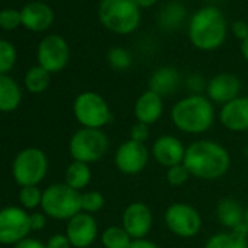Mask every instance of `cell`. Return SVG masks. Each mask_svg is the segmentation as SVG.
Here are the masks:
<instances>
[{
	"mask_svg": "<svg viewBox=\"0 0 248 248\" xmlns=\"http://www.w3.org/2000/svg\"><path fill=\"white\" fill-rule=\"evenodd\" d=\"M130 139L139 143H145L149 139V126L143 123H136L130 130Z\"/></svg>",
	"mask_w": 248,
	"mask_h": 248,
	"instance_id": "e575fe53",
	"label": "cell"
},
{
	"mask_svg": "<svg viewBox=\"0 0 248 248\" xmlns=\"http://www.w3.org/2000/svg\"><path fill=\"white\" fill-rule=\"evenodd\" d=\"M109 142L101 129L82 127L73 133L69 142V152L75 161L91 164L99 161L108 151Z\"/></svg>",
	"mask_w": 248,
	"mask_h": 248,
	"instance_id": "52a82bcc",
	"label": "cell"
},
{
	"mask_svg": "<svg viewBox=\"0 0 248 248\" xmlns=\"http://www.w3.org/2000/svg\"><path fill=\"white\" fill-rule=\"evenodd\" d=\"M232 34L241 41H244L248 37V24L245 21H235L232 24Z\"/></svg>",
	"mask_w": 248,
	"mask_h": 248,
	"instance_id": "8d00e7d4",
	"label": "cell"
},
{
	"mask_svg": "<svg viewBox=\"0 0 248 248\" xmlns=\"http://www.w3.org/2000/svg\"><path fill=\"white\" fill-rule=\"evenodd\" d=\"M226 32L225 16L215 6L199 9L188 24V38L191 44L202 51L219 48L226 38Z\"/></svg>",
	"mask_w": 248,
	"mask_h": 248,
	"instance_id": "3957f363",
	"label": "cell"
},
{
	"mask_svg": "<svg viewBox=\"0 0 248 248\" xmlns=\"http://www.w3.org/2000/svg\"><path fill=\"white\" fill-rule=\"evenodd\" d=\"M123 228L130 235V238L135 239H143L154 223V215L148 204L142 202H133L130 203L123 212Z\"/></svg>",
	"mask_w": 248,
	"mask_h": 248,
	"instance_id": "4fadbf2b",
	"label": "cell"
},
{
	"mask_svg": "<svg viewBox=\"0 0 248 248\" xmlns=\"http://www.w3.org/2000/svg\"><path fill=\"white\" fill-rule=\"evenodd\" d=\"M186 149L187 148H184L183 142L178 138L172 135H164L154 142L152 156L159 165L168 170L174 165L183 164L186 156Z\"/></svg>",
	"mask_w": 248,
	"mask_h": 248,
	"instance_id": "9a60e30c",
	"label": "cell"
},
{
	"mask_svg": "<svg viewBox=\"0 0 248 248\" xmlns=\"http://www.w3.org/2000/svg\"><path fill=\"white\" fill-rule=\"evenodd\" d=\"M186 83H187V89L191 92V95H202V92L207 89V80L200 73H191L187 78Z\"/></svg>",
	"mask_w": 248,
	"mask_h": 248,
	"instance_id": "836d02e7",
	"label": "cell"
},
{
	"mask_svg": "<svg viewBox=\"0 0 248 248\" xmlns=\"http://www.w3.org/2000/svg\"><path fill=\"white\" fill-rule=\"evenodd\" d=\"M69 44L63 37L56 34L43 38L37 50L38 66H41L50 73H57L63 70L69 63Z\"/></svg>",
	"mask_w": 248,
	"mask_h": 248,
	"instance_id": "8fae6325",
	"label": "cell"
},
{
	"mask_svg": "<svg viewBox=\"0 0 248 248\" xmlns=\"http://www.w3.org/2000/svg\"><path fill=\"white\" fill-rule=\"evenodd\" d=\"M190 177L191 175H190L188 170L184 167V164H178V165H174L167 170V181L174 187H180V186L186 184Z\"/></svg>",
	"mask_w": 248,
	"mask_h": 248,
	"instance_id": "d6a6232c",
	"label": "cell"
},
{
	"mask_svg": "<svg viewBox=\"0 0 248 248\" xmlns=\"http://www.w3.org/2000/svg\"><path fill=\"white\" fill-rule=\"evenodd\" d=\"M216 216L222 226L228 228L229 231H233L238 226L244 225L245 209L238 200L225 197L216 206Z\"/></svg>",
	"mask_w": 248,
	"mask_h": 248,
	"instance_id": "44dd1931",
	"label": "cell"
},
{
	"mask_svg": "<svg viewBox=\"0 0 248 248\" xmlns=\"http://www.w3.org/2000/svg\"><path fill=\"white\" fill-rule=\"evenodd\" d=\"M164 112V98L148 89L143 92L135 104V117L138 123H143L146 126L155 124Z\"/></svg>",
	"mask_w": 248,
	"mask_h": 248,
	"instance_id": "d6986e66",
	"label": "cell"
},
{
	"mask_svg": "<svg viewBox=\"0 0 248 248\" xmlns=\"http://www.w3.org/2000/svg\"><path fill=\"white\" fill-rule=\"evenodd\" d=\"M222 126L233 133H244L248 130V96H238L231 102L222 105L219 111Z\"/></svg>",
	"mask_w": 248,
	"mask_h": 248,
	"instance_id": "2e32d148",
	"label": "cell"
},
{
	"mask_svg": "<svg viewBox=\"0 0 248 248\" xmlns=\"http://www.w3.org/2000/svg\"><path fill=\"white\" fill-rule=\"evenodd\" d=\"M244 225H245V228H247V231H248V207L245 209V217H244Z\"/></svg>",
	"mask_w": 248,
	"mask_h": 248,
	"instance_id": "7bdbcfd3",
	"label": "cell"
},
{
	"mask_svg": "<svg viewBox=\"0 0 248 248\" xmlns=\"http://www.w3.org/2000/svg\"><path fill=\"white\" fill-rule=\"evenodd\" d=\"M204 248H248V231L241 225L233 231L217 232L207 239Z\"/></svg>",
	"mask_w": 248,
	"mask_h": 248,
	"instance_id": "7402d4cb",
	"label": "cell"
},
{
	"mask_svg": "<svg viewBox=\"0 0 248 248\" xmlns=\"http://www.w3.org/2000/svg\"><path fill=\"white\" fill-rule=\"evenodd\" d=\"M129 248H159V247H158L155 242H152V241L143 238V239H135V241L130 244Z\"/></svg>",
	"mask_w": 248,
	"mask_h": 248,
	"instance_id": "ab89813d",
	"label": "cell"
},
{
	"mask_svg": "<svg viewBox=\"0 0 248 248\" xmlns=\"http://www.w3.org/2000/svg\"><path fill=\"white\" fill-rule=\"evenodd\" d=\"M73 114L80 126L86 129H102L112 117L104 96L92 91H85L76 96Z\"/></svg>",
	"mask_w": 248,
	"mask_h": 248,
	"instance_id": "8992f818",
	"label": "cell"
},
{
	"mask_svg": "<svg viewBox=\"0 0 248 248\" xmlns=\"http://www.w3.org/2000/svg\"><path fill=\"white\" fill-rule=\"evenodd\" d=\"M47 248H70L72 244L66 233H56L47 241Z\"/></svg>",
	"mask_w": 248,
	"mask_h": 248,
	"instance_id": "d590c367",
	"label": "cell"
},
{
	"mask_svg": "<svg viewBox=\"0 0 248 248\" xmlns=\"http://www.w3.org/2000/svg\"><path fill=\"white\" fill-rule=\"evenodd\" d=\"M186 16H187V12L181 3L170 2L161 9L158 15V24L164 31H175L183 25Z\"/></svg>",
	"mask_w": 248,
	"mask_h": 248,
	"instance_id": "cb8c5ba5",
	"label": "cell"
},
{
	"mask_svg": "<svg viewBox=\"0 0 248 248\" xmlns=\"http://www.w3.org/2000/svg\"><path fill=\"white\" fill-rule=\"evenodd\" d=\"M241 53H242V57L248 62V37L241 43Z\"/></svg>",
	"mask_w": 248,
	"mask_h": 248,
	"instance_id": "b9f144b4",
	"label": "cell"
},
{
	"mask_svg": "<svg viewBox=\"0 0 248 248\" xmlns=\"http://www.w3.org/2000/svg\"><path fill=\"white\" fill-rule=\"evenodd\" d=\"M19 25H22V18H21V11L8 8L0 11V27L6 31H14Z\"/></svg>",
	"mask_w": 248,
	"mask_h": 248,
	"instance_id": "1f68e13d",
	"label": "cell"
},
{
	"mask_svg": "<svg viewBox=\"0 0 248 248\" xmlns=\"http://www.w3.org/2000/svg\"><path fill=\"white\" fill-rule=\"evenodd\" d=\"M241 92V80L232 73H219L207 82V98L216 104H228L238 98Z\"/></svg>",
	"mask_w": 248,
	"mask_h": 248,
	"instance_id": "e0dca14e",
	"label": "cell"
},
{
	"mask_svg": "<svg viewBox=\"0 0 248 248\" xmlns=\"http://www.w3.org/2000/svg\"><path fill=\"white\" fill-rule=\"evenodd\" d=\"M82 194L70 188L64 183L53 184L43 191L41 209L43 212L59 220H69L82 212Z\"/></svg>",
	"mask_w": 248,
	"mask_h": 248,
	"instance_id": "5b68a950",
	"label": "cell"
},
{
	"mask_svg": "<svg viewBox=\"0 0 248 248\" xmlns=\"http://www.w3.org/2000/svg\"><path fill=\"white\" fill-rule=\"evenodd\" d=\"M171 120L183 133L202 135L213 126L215 108L207 96L188 95L174 104Z\"/></svg>",
	"mask_w": 248,
	"mask_h": 248,
	"instance_id": "7a4b0ae2",
	"label": "cell"
},
{
	"mask_svg": "<svg viewBox=\"0 0 248 248\" xmlns=\"http://www.w3.org/2000/svg\"><path fill=\"white\" fill-rule=\"evenodd\" d=\"M41 200L43 191L38 188V186H27L19 191V202L25 209H35L37 206H41Z\"/></svg>",
	"mask_w": 248,
	"mask_h": 248,
	"instance_id": "f546056e",
	"label": "cell"
},
{
	"mask_svg": "<svg viewBox=\"0 0 248 248\" xmlns=\"http://www.w3.org/2000/svg\"><path fill=\"white\" fill-rule=\"evenodd\" d=\"M30 231H32L30 215L24 209L9 206L0 210V244L16 245L28 238Z\"/></svg>",
	"mask_w": 248,
	"mask_h": 248,
	"instance_id": "30bf717a",
	"label": "cell"
},
{
	"mask_svg": "<svg viewBox=\"0 0 248 248\" xmlns=\"http://www.w3.org/2000/svg\"><path fill=\"white\" fill-rule=\"evenodd\" d=\"M47 171L48 159L38 148H27L21 151L12 164L14 178L21 187L38 186L47 175Z\"/></svg>",
	"mask_w": 248,
	"mask_h": 248,
	"instance_id": "ba28073f",
	"label": "cell"
},
{
	"mask_svg": "<svg viewBox=\"0 0 248 248\" xmlns=\"http://www.w3.org/2000/svg\"><path fill=\"white\" fill-rule=\"evenodd\" d=\"M98 16L108 31L127 35L136 31L140 24V8L136 0H101Z\"/></svg>",
	"mask_w": 248,
	"mask_h": 248,
	"instance_id": "277c9868",
	"label": "cell"
},
{
	"mask_svg": "<svg viewBox=\"0 0 248 248\" xmlns=\"http://www.w3.org/2000/svg\"><path fill=\"white\" fill-rule=\"evenodd\" d=\"M80 204H82V212L93 215L104 207L105 199L99 191H86L80 197Z\"/></svg>",
	"mask_w": 248,
	"mask_h": 248,
	"instance_id": "4dcf8cb0",
	"label": "cell"
},
{
	"mask_svg": "<svg viewBox=\"0 0 248 248\" xmlns=\"http://www.w3.org/2000/svg\"><path fill=\"white\" fill-rule=\"evenodd\" d=\"M30 222H31L32 231H41L46 226V213L35 212V213L30 215Z\"/></svg>",
	"mask_w": 248,
	"mask_h": 248,
	"instance_id": "74e56055",
	"label": "cell"
},
{
	"mask_svg": "<svg viewBox=\"0 0 248 248\" xmlns=\"http://www.w3.org/2000/svg\"><path fill=\"white\" fill-rule=\"evenodd\" d=\"M136 3L139 5V8H152L155 3H156V0H136Z\"/></svg>",
	"mask_w": 248,
	"mask_h": 248,
	"instance_id": "60d3db41",
	"label": "cell"
},
{
	"mask_svg": "<svg viewBox=\"0 0 248 248\" xmlns=\"http://www.w3.org/2000/svg\"><path fill=\"white\" fill-rule=\"evenodd\" d=\"M22 25L32 31L41 32L48 30L54 22V12L53 9L43 2H31L21 9Z\"/></svg>",
	"mask_w": 248,
	"mask_h": 248,
	"instance_id": "ac0fdd59",
	"label": "cell"
},
{
	"mask_svg": "<svg viewBox=\"0 0 248 248\" xmlns=\"http://www.w3.org/2000/svg\"><path fill=\"white\" fill-rule=\"evenodd\" d=\"M22 99L19 85L8 75H0V111H15Z\"/></svg>",
	"mask_w": 248,
	"mask_h": 248,
	"instance_id": "603a6c76",
	"label": "cell"
},
{
	"mask_svg": "<svg viewBox=\"0 0 248 248\" xmlns=\"http://www.w3.org/2000/svg\"><path fill=\"white\" fill-rule=\"evenodd\" d=\"M107 62L114 70H127L132 66V56L123 47H112L107 54Z\"/></svg>",
	"mask_w": 248,
	"mask_h": 248,
	"instance_id": "83f0119b",
	"label": "cell"
},
{
	"mask_svg": "<svg viewBox=\"0 0 248 248\" xmlns=\"http://www.w3.org/2000/svg\"><path fill=\"white\" fill-rule=\"evenodd\" d=\"M104 248H129L133 239L123 226H108L101 233Z\"/></svg>",
	"mask_w": 248,
	"mask_h": 248,
	"instance_id": "484cf974",
	"label": "cell"
},
{
	"mask_svg": "<svg viewBox=\"0 0 248 248\" xmlns=\"http://www.w3.org/2000/svg\"><path fill=\"white\" fill-rule=\"evenodd\" d=\"M167 228L180 238H193L202 229V216L187 203L171 204L164 215Z\"/></svg>",
	"mask_w": 248,
	"mask_h": 248,
	"instance_id": "9c48e42d",
	"label": "cell"
},
{
	"mask_svg": "<svg viewBox=\"0 0 248 248\" xmlns=\"http://www.w3.org/2000/svg\"><path fill=\"white\" fill-rule=\"evenodd\" d=\"M15 248H47V245L43 244V242L38 241V239L25 238V239H22L21 242H18V244L15 245Z\"/></svg>",
	"mask_w": 248,
	"mask_h": 248,
	"instance_id": "f35d334b",
	"label": "cell"
},
{
	"mask_svg": "<svg viewBox=\"0 0 248 248\" xmlns=\"http://www.w3.org/2000/svg\"><path fill=\"white\" fill-rule=\"evenodd\" d=\"M16 48L12 43L0 40V75H8L16 63Z\"/></svg>",
	"mask_w": 248,
	"mask_h": 248,
	"instance_id": "f1b7e54d",
	"label": "cell"
},
{
	"mask_svg": "<svg viewBox=\"0 0 248 248\" xmlns=\"http://www.w3.org/2000/svg\"><path fill=\"white\" fill-rule=\"evenodd\" d=\"M66 235L75 248H88L93 244L98 235V225L92 215L80 212L69 219Z\"/></svg>",
	"mask_w": 248,
	"mask_h": 248,
	"instance_id": "5bb4252c",
	"label": "cell"
},
{
	"mask_svg": "<svg viewBox=\"0 0 248 248\" xmlns=\"http://www.w3.org/2000/svg\"><path fill=\"white\" fill-rule=\"evenodd\" d=\"M148 162L149 151L145 143H139L132 139L123 142L114 154L115 168L126 175H136L142 172L146 168Z\"/></svg>",
	"mask_w": 248,
	"mask_h": 248,
	"instance_id": "7c38bea8",
	"label": "cell"
},
{
	"mask_svg": "<svg viewBox=\"0 0 248 248\" xmlns=\"http://www.w3.org/2000/svg\"><path fill=\"white\" fill-rule=\"evenodd\" d=\"M50 72L43 69L41 66L31 67L25 75V88L31 93H41L44 92L50 85Z\"/></svg>",
	"mask_w": 248,
	"mask_h": 248,
	"instance_id": "4316f807",
	"label": "cell"
},
{
	"mask_svg": "<svg viewBox=\"0 0 248 248\" xmlns=\"http://www.w3.org/2000/svg\"><path fill=\"white\" fill-rule=\"evenodd\" d=\"M181 78L177 69L171 66H164L156 69L149 78V89L159 96H171L180 86Z\"/></svg>",
	"mask_w": 248,
	"mask_h": 248,
	"instance_id": "ffe728a7",
	"label": "cell"
},
{
	"mask_svg": "<svg viewBox=\"0 0 248 248\" xmlns=\"http://www.w3.org/2000/svg\"><path fill=\"white\" fill-rule=\"evenodd\" d=\"M191 177L213 181L222 178L231 165L226 148L213 140H197L188 145L183 161Z\"/></svg>",
	"mask_w": 248,
	"mask_h": 248,
	"instance_id": "6da1fadb",
	"label": "cell"
},
{
	"mask_svg": "<svg viewBox=\"0 0 248 248\" xmlns=\"http://www.w3.org/2000/svg\"><path fill=\"white\" fill-rule=\"evenodd\" d=\"M91 168L88 164L85 162H79V161H73L64 174V184H67L70 188L80 191L85 187H88V184L91 183Z\"/></svg>",
	"mask_w": 248,
	"mask_h": 248,
	"instance_id": "d4e9b609",
	"label": "cell"
}]
</instances>
